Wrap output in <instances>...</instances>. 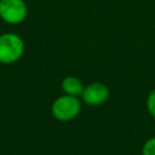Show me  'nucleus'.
<instances>
[{
  "label": "nucleus",
  "instance_id": "39448f33",
  "mask_svg": "<svg viewBox=\"0 0 155 155\" xmlns=\"http://www.w3.org/2000/svg\"><path fill=\"white\" fill-rule=\"evenodd\" d=\"M61 87H62V90L65 94L74 96V97L81 96L82 92H84V88H85L82 82L75 76H65L62 80Z\"/></svg>",
  "mask_w": 155,
  "mask_h": 155
},
{
  "label": "nucleus",
  "instance_id": "7ed1b4c3",
  "mask_svg": "<svg viewBox=\"0 0 155 155\" xmlns=\"http://www.w3.org/2000/svg\"><path fill=\"white\" fill-rule=\"evenodd\" d=\"M28 15L24 0H0V18L7 24H21Z\"/></svg>",
  "mask_w": 155,
  "mask_h": 155
},
{
  "label": "nucleus",
  "instance_id": "423d86ee",
  "mask_svg": "<svg viewBox=\"0 0 155 155\" xmlns=\"http://www.w3.org/2000/svg\"><path fill=\"white\" fill-rule=\"evenodd\" d=\"M142 155H155V137L149 138L142 147Z\"/></svg>",
  "mask_w": 155,
  "mask_h": 155
},
{
  "label": "nucleus",
  "instance_id": "f03ea898",
  "mask_svg": "<svg viewBox=\"0 0 155 155\" xmlns=\"http://www.w3.org/2000/svg\"><path fill=\"white\" fill-rule=\"evenodd\" d=\"M81 110V103L78 99V97L63 94L57 97L52 105H51V113L54 119L59 121H70L75 119Z\"/></svg>",
  "mask_w": 155,
  "mask_h": 155
},
{
  "label": "nucleus",
  "instance_id": "f257e3e1",
  "mask_svg": "<svg viewBox=\"0 0 155 155\" xmlns=\"http://www.w3.org/2000/svg\"><path fill=\"white\" fill-rule=\"evenodd\" d=\"M25 45L23 39L15 33H4L0 35V63L13 64L24 54Z\"/></svg>",
  "mask_w": 155,
  "mask_h": 155
},
{
  "label": "nucleus",
  "instance_id": "0eeeda50",
  "mask_svg": "<svg viewBox=\"0 0 155 155\" xmlns=\"http://www.w3.org/2000/svg\"><path fill=\"white\" fill-rule=\"evenodd\" d=\"M147 108H148L149 114L155 119V88L148 94V98H147Z\"/></svg>",
  "mask_w": 155,
  "mask_h": 155
},
{
  "label": "nucleus",
  "instance_id": "20e7f679",
  "mask_svg": "<svg viewBox=\"0 0 155 155\" xmlns=\"http://www.w3.org/2000/svg\"><path fill=\"white\" fill-rule=\"evenodd\" d=\"M109 88L103 82H92L85 86L82 92V99L87 105L98 107L104 104L109 98Z\"/></svg>",
  "mask_w": 155,
  "mask_h": 155
}]
</instances>
